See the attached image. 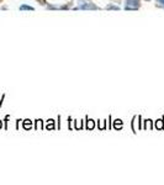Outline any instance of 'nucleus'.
<instances>
[{
    "mask_svg": "<svg viewBox=\"0 0 164 185\" xmlns=\"http://www.w3.org/2000/svg\"><path fill=\"white\" fill-rule=\"evenodd\" d=\"M88 127H89V128H93V127H94V124H93V121H92V120L89 121V124H88Z\"/></svg>",
    "mask_w": 164,
    "mask_h": 185,
    "instance_id": "5",
    "label": "nucleus"
},
{
    "mask_svg": "<svg viewBox=\"0 0 164 185\" xmlns=\"http://www.w3.org/2000/svg\"><path fill=\"white\" fill-rule=\"evenodd\" d=\"M125 8H126L127 10H135V9H138V8H139V4H138L137 0H127Z\"/></svg>",
    "mask_w": 164,
    "mask_h": 185,
    "instance_id": "1",
    "label": "nucleus"
},
{
    "mask_svg": "<svg viewBox=\"0 0 164 185\" xmlns=\"http://www.w3.org/2000/svg\"><path fill=\"white\" fill-rule=\"evenodd\" d=\"M0 128H2V121H0Z\"/></svg>",
    "mask_w": 164,
    "mask_h": 185,
    "instance_id": "7",
    "label": "nucleus"
},
{
    "mask_svg": "<svg viewBox=\"0 0 164 185\" xmlns=\"http://www.w3.org/2000/svg\"><path fill=\"white\" fill-rule=\"evenodd\" d=\"M81 9H95V6L94 5H83Z\"/></svg>",
    "mask_w": 164,
    "mask_h": 185,
    "instance_id": "3",
    "label": "nucleus"
},
{
    "mask_svg": "<svg viewBox=\"0 0 164 185\" xmlns=\"http://www.w3.org/2000/svg\"><path fill=\"white\" fill-rule=\"evenodd\" d=\"M20 9H21V10H33L31 6H27V5H22Z\"/></svg>",
    "mask_w": 164,
    "mask_h": 185,
    "instance_id": "2",
    "label": "nucleus"
},
{
    "mask_svg": "<svg viewBox=\"0 0 164 185\" xmlns=\"http://www.w3.org/2000/svg\"><path fill=\"white\" fill-rule=\"evenodd\" d=\"M159 3H162V4L164 5V0H159Z\"/></svg>",
    "mask_w": 164,
    "mask_h": 185,
    "instance_id": "6",
    "label": "nucleus"
},
{
    "mask_svg": "<svg viewBox=\"0 0 164 185\" xmlns=\"http://www.w3.org/2000/svg\"><path fill=\"white\" fill-rule=\"evenodd\" d=\"M157 127H158V128H163V122H162V120H159V121L157 122Z\"/></svg>",
    "mask_w": 164,
    "mask_h": 185,
    "instance_id": "4",
    "label": "nucleus"
}]
</instances>
